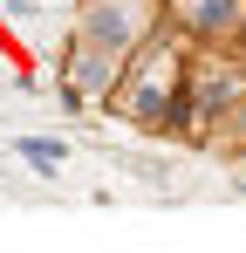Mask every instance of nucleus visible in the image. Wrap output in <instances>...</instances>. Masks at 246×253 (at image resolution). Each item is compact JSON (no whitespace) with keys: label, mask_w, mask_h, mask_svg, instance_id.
Returning a JSON list of instances; mask_svg holds the SVG:
<instances>
[{"label":"nucleus","mask_w":246,"mask_h":253,"mask_svg":"<svg viewBox=\"0 0 246 253\" xmlns=\"http://www.w3.org/2000/svg\"><path fill=\"white\" fill-rule=\"evenodd\" d=\"M21 158H28L35 171H55V165H62V144H55V137H28V144H21Z\"/></svg>","instance_id":"nucleus-1"}]
</instances>
